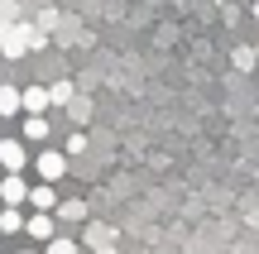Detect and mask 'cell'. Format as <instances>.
Masks as SVG:
<instances>
[{"label": "cell", "instance_id": "cell-18", "mask_svg": "<svg viewBox=\"0 0 259 254\" xmlns=\"http://www.w3.org/2000/svg\"><path fill=\"white\" fill-rule=\"evenodd\" d=\"M92 254H115V249H111V245H96V249H92Z\"/></svg>", "mask_w": 259, "mask_h": 254}, {"label": "cell", "instance_id": "cell-8", "mask_svg": "<svg viewBox=\"0 0 259 254\" xmlns=\"http://www.w3.org/2000/svg\"><path fill=\"white\" fill-rule=\"evenodd\" d=\"M48 134H53V130H48L44 115H24V144H44Z\"/></svg>", "mask_w": 259, "mask_h": 254}, {"label": "cell", "instance_id": "cell-4", "mask_svg": "<svg viewBox=\"0 0 259 254\" xmlns=\"http://www.w3.org/2000/svg\"><path fill=\"white\" fill-rule=\"evenodd\" d=\"M24 235L38 240V245H44V240H53V235H58V216H53V211H34V216L24 221Z\"/></svg>", "mask_w": 259, "mask_h": 254}, {"label": "cell", "instance_id": "cell-17", "mask_svg": "<svg viewBox=\"0 0 259 254\" xmlns=\"http://www.w3.org/2000/svg\"><path fill=\"white\" fill-rule=\"evenodd\" d=\"M63 154H87V134L77 130V134H67V149Z\"/></svg>", "mask_w": 259, "mask_h": 254}, {"label": "cell", "instance_id": "cell-13", "mask_svg": "<svg viewBox=\"0 0 259 254\" xmlns=\"http://www.w3.org/2000/svg\"><path fill=\"white\" fill-rule=\"evenodd\" d=\"M44 254H82V245L67 235H53V240H44Z\"/></svg>", "mask_w": 259, "mask_h": 254}, {"label": "cell", "instance_id": "cell-20", "mask_svg": "<svg viewBox=\"0 0 259 254\" xmlns=\"http://www.w3.org/2000/svg\"><path fill=\"white\" fill-rule=\"evenodd\" d=\"M254 24H259V0H254Z\"/></svg>", "mask_w": 259, "mask_h": 254}, {"label": "cell", "instance_id": "cell-12", "mask_svg": "<svg viewBox=\"0 0 259 254\" xmlns=\"http://www.w3.org/2000/svg\"><path fill=\"white\" fill-rule=\"evenodd\" d=\"M231 67H235V72H254V67H259L254 43H240V48H235V53H231Z\"/></svg>", "mask_w": 259, "mask_h": 254}, {"label": "cell", "instance_id": "cell-9", "mask_svg": "<svg viewBox=\"0 0 259 254\" xmlns=\"http://www.w3.org/2000/svg\"><path fill=\"white\" fill-rule=\"evenodd\" d=\"M0 235H24V211H19V207L0 211Z\"/></svg>", "mask_w": 259, "mask_h": 254}, {"label": "cell", "instance_id": "cell-15", "mask_svg": "<svg viewBox=\"0 0 259 254\" xmlns=\"http://www.w3.org/2000/svg\"><path fill=\"white\" fill-rule=\"evenodd\" d=\"M92 245H115V230L111 226H92Z\"/></svg>", "mask_w": 259, "mask_h": 254}, {"label": "cell", "instance_id": "cell-5", "mask_svg": "<svg viewBox=\"0 0 259 254\" xmlns=\"http://www.w3.org/2000/svg\"><path fill=\"white\" fill-rule=\"evenodd\" d=\"M48 106H53L48 86H19V111H24V115H44Z\"/></svg>", "mask_w": 259, "mask_h": 254}, {"label": "cell", "instance_id": "cell-6", "mask_svg": "<svg viewBox=\"0 0 259 254\" xmlns=\"http://www.w3.org/2000/svg\"><path fill=\"white\" fill-rule=\"evenodd\" d=\"M29 207L34 211H53L58 207V182H29Z\"/></svg>", "mask_w": 259, "mask_h": 254}, {"label": "cell", "instance_id": "cell-1", "mask_svg": "<svg viewBox=\"0 0 259 254\" xmlns=\"http://www.w3.org/2000/svg\"><path fill=\"white\" fill-rule=\"evenodd\" d=\"M29 168H34L44 182H63L67 178V154L63 149H44L38 159H29Z\"/></svg>", "mask_w": 259, "mask_h": 254}, {"label": "cell", "instance_id": "cell-19", "mask_svg": "<svg viewBox=\"0 0 259 254\" xmlns=\"http://www.w3.org/2000/svg\"><path fill=\"white\" fill-rule=\"evenodd\" d=\"M15 254H44V249H15Z\"/></svg>", "mask_w": 259, "mask_h": 254}, {"label": "cell", "instance_id": "cell-16", "mask_svg": "<svg viewBox=\"0 0 259 254\" xmlns=\"http://www.w3.org/2000/svg\"><path fill=\"white\" fill-rule=\"evenodd\" d=\"M67 111H72L77 120H87V115H92V101H82V96H72V101H67Z\"/></svg>", "mask_w": 259, "mask_h": 254}, {"label": "cell", "instance_id": "cell-14", "mask_svg": "<svg viewBox=\"0 0 259 254\" xmlns=\"http://www.w3.org/2000/svg\"><path fill=\"white\" fill-rule=\"evenodd\" d=\"M48 96H53V106H67V101L77 96V86H72V82H53V86H48Z\"/></svg>", "mask_w": 259, "mask_h": 254}, {"label": "cell", "instance_id": "cell-21", "mask_svg": "<svg viewBox=\"0 0 259 254\" xmlns=\"http://www.w3.org/2000/svg\"><path fill=\"white\" fill-rule=\"evenodd\" d=\"M254 58H259V43H254Z\"/></svg>", "mask_w": 259, "mask_h": 254}, {"label": "cell", "instance_id": "cell-10", "mask_svg": "<svg viewBox=\"0 0 259 254\" xmlns=\"http://www.w3.org/2000/svg\"><path fill=\"white\" fill-rule=\"evenodd\" d=\"M10 115H19V86L0 82V120H10Z\"/></svg>", "mask_w": 259, "mask_h": 254}, {"label": "cell", "instance_id": "cell-3", "mask_svg": "<svg viewBox=\"0 0 259 254\" xmlns=\"http://www.w3.org/2000/svg\"><path fill=\"white\" fill-rule=\"evenodd\" d=\"M0 201H5V207H24V201H29L24 173H5V178H0Z\"/></svg>", "mask_w": 259, "mask_h": 254}, {"label": "cell", "instance_id": "cell-11", "mask_svg": "<svg viewBox=\"0 0 259 254\" xmlns=\"http://www.w3.org/2000/svg\"><path fill=\"white\" fill-rule=\"evenodd\" d=\"M53 216H63V221H87V201H82V197H67V201H58V207H53Z\"/></svg>", "mask_w": 259, "mask_h": 254}, {"label": "cell", "instance_id": "cell-2", "mask_svg": "<svg viewBox=\"0 0 259 254\" xmlns=\"http://www.w3.org/2000/svg\"><path fill=\"white\" fill-rule=\"evenodd\" d=\"M0 168H5V173H24V168H29L24 139H15V134H5V139H0Z\"/></svg>", "mask_w": 259, "mask_h": 254}, {"label": "cell", "instance_id": "cell-7", "mask_svg": "<svg viewBox=\"0 0 259 254\" xmlns=\"http://www.w3.org/2000/svg\"><path fill=\"white\" fill-rule=\"evenodd\" d=\"M0 43H5V58H24V43H29V24H15L5 38H0Z\"/></svg>", "mask_w": 259, "mask_h": 254}]
</instances>
